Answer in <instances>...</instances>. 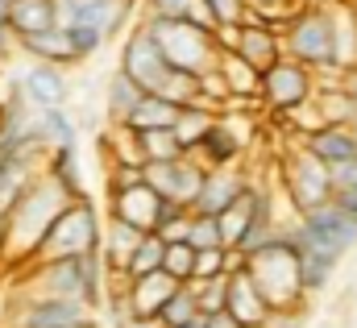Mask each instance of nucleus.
<instances>
[{
	"instance_id": "obj_4",
	"label": "nucleus",
	"mask_w": 357,
	"mask_h": 328,
	"mask_svg": "<svg viewBox=\"0 0 357 328\" xmlns=\"http://www.w3.org/2000/svg\"><path fill=\"white\" fill-rule=\"evenodd\" d=\"M291 225V221H287ZM287 225H282V233L270 241V246L254 249L250 258H245V274H250V283L262 291V299L270 304V312L274 316H291V312H299L303 308V287H299V262H295V249L287 246Z\"/></svg>"
},
{
	"instance_id": "obj_23",
	"label": "nucleus",
	"mask_w": 357,
	"mask_h": 328,
	"mask_svg": "<svg viewBox=\"0 0 357 328\" xmlns=\"http://www.w3.org/2000/svg\"><path fill=\"white\" fill-rule=\"evenodd\" d=\"M333 13V38H337V75L357 71V0H324Z\"/></svg>"
},
{
	"instance_id": "obj_37",
	"label": "nucleus",
	"mask_w": 357,
	"mask_h": 328,
	"mask_svg": "<svg viewBox=\"0 0 357 328\" xmlns=\"http://www.w3.org/2000/svg\"><path fill=\"white\" fill-rule=\"evenodd\" d=\"M328 174H333V204L357 216V158L345 166H333Z\"/></svg>"
},
{
	"instance_id": "obj_29",
	"label": "nucleus",
	"mask_w": 357,
	"mask_h": 328,
	"mask_svg": "<svg viewBox=\"0 0 357 328\" xmlns=\"http://www.w3.org/2000/svg\"><path fill=\"white\" fill-rule=\"evenodd\" d=\"M175 117H178V104L162 100V96H142L137 108L129 112L125 129L133 133H150V129H175Z\"/></svg>"
},
{
	"instance_id": "obj_45",
	"label": "nucleus",
	"mask_w": 357,
	"mask_h": 328,
	"mask_svg": "<svg viewBox=\"0 0 357 328\" xmlns=\"http://www.w3.org/2000/svg\"><path fill=\"white\" fill-rule=\"evenodd\" d=\"M341 91L349 96V104L357 108V71H345V75H341Z\"/></svg>"
},
{
	"instance_id": "obj_19",
	"label": "nucleus",
	"mask_w": 357,
	"mask_h": 328,
	"mask_svg": "<svg viewBox=\"0 0 357 328\" xmlns=\"http://www.w3.org/2000/svg\"><path fill=\"white\" fill-rule=\"evenodd\" d=\"M299 146H303L316 163H324L328 170L357 158V137H354L349 125H320V129H312L307 137H299Z\"/></svg>"
},
{
	"instance_id": "obj_13",
	"label": "nucleus",
	"mask_w": 357,
	"mask_h": 328,
	"mask_svg": "<svg viewBox=\"0 0 357 328\" xmlns=\"http://www.w3.org/2000/svg\"><path fill=\"white\" fill-rule=\"evenodd\" d=\"M199 183H204V166H199V158H191V154H183L175 163H150L146 166V187L162 204H175V208H191L195 204Z\"/></svg>"
},
{
	"instance_id": "obj_10",
	"label": "nucleus",
	"mask_w": 357,
	"mask_h": 328,
	"mask_svg": "<svg viewBox=\"0 0 357 328\" xmlns=\"http://www.w3.org/2000/svg\"><path fill=\"white\" fill-rule=\"evenodd\" d=\"M8 328H100L96 312L75 299H50V295H17Z\"/></svg>"
},
{
	"instance_id": "obj_38",
	"label": "nucleus",
	"mask_w": 357,
	"mask_h": 328,
	"mask_svg": "<svg viewBox=\"0 0 357 328\" xmlns=\"http://www.w3.org/2000/svg\"><path fill=\"white\" fill-rule=\"evenodd\" d=\"M183 287H191V291H195V304H199V312H204V316H216V312H225V299H229V278L183 283Z\"/></svg>"
},
{
	"instance_id": "obj_48",
	"label": "nucleus",
	"mask_w": 357,
	"mask_h": 328,
	"mask_svg": "<svg viewBox=\"0 0 357 328\" xmlns=\"http://www.w3.org/2000/svg\"><path fill=\"white\" fill-rule=\"evenodd\" d=\"M8 4H13V0H0V17H8Z\"/></svg>"
},
{
	"instance_id": "obj_35",
	"label": "nucleus",
	"mask_w": 357,
	"mask_h": 328,
	"mask_svg": "<svg viewBox=\"0 0 357 328\" xmlns=\"http://www.w3.org/2000/svg\"><path fill=\"white\" fill-rule=\"evenodd\" d=\"M162 253H167V241H162L158 233H146V237L137 241V249H133L129 266H125V278H146V274L162 270Z\"/></svg>"
},
{
	"instance_id": "obj_39",
	"label": "nucleus",
	"mask_w": 357,
	"mask_h": 328,
	"mask_svg": "<svg viewBox=\"0 0 357 328\" xmlns=\"http://www.w3.org/2000/svg\"><path fill=\"white\" fill-rule=\"evenodd\" d=\"M162 270L175 283H191V274H195V249L187 246V241H171L167 253H162Z\"/></svg>"
},
{
	"instance_id": "obj_22",
	"label": "nucleus",
	"mask_w": 357,
	"mask_h": 328,
	"mask_svg": "<svg viewBox=\"0 0 357 328\" xmlns=\"http://www.w3.org/2000/svg\"><path fill=\"white\" fill-rule=\"evenodd\" d=\"M17 50L29 54L33 63H46V67H63V71H67V67H79L75 46H71V38H67L63 25H54V29H46V33H33V38H21Z\"/></svg>"
},
{
	"instance_id": "obj_28",
	"label": "nucleus",
	"mask_w": 357,
	"mask_h": 328,
	"mask_svg": "<svg viewBox=\"0 0 357 328\" xmlns=\"http://www.w3.org/2000/svg\"><path fill=\"white\" fill-rule=\"evenodd\" d=\"M291 249H295V262H299V287H303V295H320L328 287V278L337 274V258H328L320 249H307V246H291Z\"/></svg>"
},
{
	"instance_id": "obj_47",
	"label": "nucleus",
	"mask_w": 357,
	"mask_h": 328,
	"mask_svg": "<svg viewBox=\"0 0 357 328\" xmlns=\"http://www.w3.org/2000/svg\"><path fill=\"white\" fill-rule=\"evenodd\" d=\"M183 328H208V316H204V312H199V316H195V320H191V325H183Z\"/></svg>"
},
{
	"instance_id": "obj_9",
	"label": "nucleus",
	"mask_w": 357,
	"mask_h": 328,
	"mask_svg": "<svg viewBox=\"0 0 357 328\" xmlns=\"http://www.w3.org/2000/svg\"><path fill=\"white\" fill-rule=\"evenodd\" d=\"M116 71L129 83H137L146 96H162V91L171 87V80H175V71L167 67L162 50L154 46V38L146 33L142 21L129 25V33H125V42H121V67H116Z\"/></svg>"
},
{
	"instance_id": "obj_16",
	"label": "nucleus",
	"mask_w": 357,
	"mask_h": 328,
	"mask_svg": "<svg viewBox=\"0 0 357 328\" xmlns=\"http://www.w3.org/2000/svg\"><path fill=\"white\" fill-rule=\"evenodd\" d=\"M245 187H250V174H245L241 166L204 170V183H199V195H195L191 212H195V216H220Z\"/></svg>"
},
{
	"instance_id": "obj_2",
	"label": "nucleus",
	"mask_w": 357,
	"mask_h": 328,
	"mask_svg": "<svg viewBox=\"0 0 357 328\" xmlns=\"http://www.w3.org/2000/svg\"><path fill=\"white\" fill-rule=\"evenodd\" d=\"M25 287L21 295H50V299H75L91 312L104 308L108 295V270L100 249L84 253V258H59V262H33L21 270Z\"/></svg>"
},
{
	"instance_id": "obj_17",
	"label": "nucleus",
	"mask_w": 357,
	"mask_h": 328,
	"mask_svg": "<svg viewBox=\"0 0 357 328\" xmlns=\"http://www.w3.org/2000/svg\"><path fill=\"white\" fill-rule=\"evenodd\" d=\"M225 278H229L225 312H229L237 325H241V328H270V325H274V312H270V304L262 299V291L250 283L245 266H241V270H233V274H225Z\"/></svg>"
},
{
	"instance_id": "obj_43",
	"label": "nucleus",
	"mask_w": 357,
	"mask_h": 328,
	"mask_svg": "<svg viewBox=\"0 0 357 328\" xmlns=\"http://www.w3.org/2000/svg\"><path fill=\"white\" fill-rule=\"evenodd\" d=\"M17 50V38H13V29H8V21L0 17V59H8Z\"/></svg>"
},
{
	"instance_id": "obj_18",
	"label": "nucleus",
	"mask_w": 357,
	"mask_h": 328,
	"mask_svg": "<svg viewBox=\"0 0 357 328\" xmlns=\"http://www.w3.org/2000/svg\"><path fill=\"white\" fill-rule=\"evenodd\" d=\"M233 54H241V59L262 75V71H270V67L282 59V29L258 25V21H241V33H237Z\"/></svg>"
},
{
	"instance_id": "obj_25",
	"label": "nucleus",
	"mask_w": 357,
	"mask_h": 328,
	"mask_svg": "<svg viewBox=\"0 0 357 328\" xmlns=\"http://www.w3.org/2000/svg\"><path fill=\"white\" fill-rule=\"evenodd\" d=\"M8 29L13 38H33V33H46L59 25V13H54V0H13L8 4Z\"/></svg>"
},
{
	"instance_id": "obj_14",
	"label": "nucleus",
	"mask_w": 357,
	"mask_h": 328,
	"mask_svg": "<svg viewBox=\"0 0 357 328\" xmlns=\"http://www.w3.org/2000/svg\"><path fill=\"white\" fill-rule=\"evenodd\" d=\"M162 208H167V204H162L146 183L125 187V191H108V200H104V216H112V221H121V225H129V229H137V233H158Z\"/></svg>"
},
{
	"instance_id": "obj_40",
	"label": "nucleus",
	"mask_w": 357,
	"mask_h": 328,
	"mask_svg": "<svg viewBox=\"0 0 357 328\" xmlns=\"http://www.w3.org/2000/svg\"><path fill=\"white\" fill-rule=\"evenodd\" d=\"M187 246H191V249H225L216 216H195V212H191V225H187Z\"/></svg>"
},
{
	"instance_id": "obj_30",
	"label": "nucleus",
	"mask_w": 357,
	"mask_h": 328,
	"mask_svg": "<svg viewBox=\"0 0 357 328\" xmlns=\"http://www.w3.org/2000/svg\"><path fill=\"white\" fill-rule=\"evenodd\" d=\"M142 96H146V91H142L137 83H129L121 71H112V80L104 87V117H108V125H125Z\"/></svg>"
},
{
	"instance_id": "obj_8",
	"label": "nucleus",
	"mask_w": 357,
	"mask_h": 328,
	"mask_svg": "<svg viewBox=\"0 0 357 328\" xmlns=\"http://www.w3.org/2000/svg\"><path fill=\"white\" fill-rule=\"evenodd\" d=\"M278 191L287 195V204H291V212L295 216H303V212H312V208H324V204H333V174H328V166L316 163L299 142L282 154V166H278Z\"/></svg>"
},
{
	"instance_id": "obj_3",
	"label": "nucleus",
	"mask_w": 357,
	"mask_h": 328,
	"mask_svg": "<svg viewBox=\"0 0 357 328\" xmlns=\"http://www.w3.org/2000/svg\"><path fill=\"white\" fill-rule=\"evenodd\" d=\"M282 59L307 67L316 80H341L337 75V38H333V13L324 0L303 4L282 25Z\"/></svg>"
},
{
	"instance_id": "obj_36",
	"label": "nucleus",
	"mask_w": 357,
	"mask_h": 328,
	"mask_svg": "<svg viewBox=\"0 0 357 328\" xmlns=\"http://www.w3.org/2000/svg\"><path fill=\"white\" fill-rule=\"evenodd\" d=\"M195 316H199V304H195V291H191V287H178L175 295L167 299V308H162V312H158L154 320H158L162 328H183V325H191Z\"/></svg>"
},
{
	"instance_id": "obj_33",
	"label": "nucleus",
	"mask_w": 357,
	"mask_h": 328,
	"mask_svg": "<svg viewBox=\"0 0 357 328\" xmlns=\"http://www.w3.org/2000/svg\"><path fill=\"white\" fill-rule=\"evenodd\" d=\"M137 150H142V163H175L183 158V146H178L175 129H150V133H137Z\"/></svg>"
},
{
	"instance_id": "obj_6",
	"label": "nucleus",
	"mask_w": 357,
	"mask_h": 328,
	"mask_svg": "<svg viewBox=\"0 0 357 328\" xmlns=\"http://www.w3.org/2000/svg\"><path fill=\"white\" fill-rule=\"evenodd\" d=\"M100 229H104V216H100V208L91 204V195L71 200V204L54 216V225L46 229V237H42L38 253H33V262H59V258L96 253V249H100ZM33 262H29V266H33Z\"/></svg>"
},
{
	"instance_id": "obj_46",
	"label": "nucleus",
	"mask_w": 357,
	"mask_h": 328,
	"mask_svg": "<svg viewBox=\"0 0 357 328\" xmlns=\"http://www.w3.org/2000/svg\"><path fill=\"white\" fill-rule=\"evenodd\" d=\"M208 328H241L229 312H216V316H208Z\"/></svg>"
},
{
	"instance_id": "obj_24",
	"label": "nucleus",
	"mask_w": 357,
	"mask_h": 328,
	"mask_svg": "<svg viewBox=\"0 0 357 328\" xmlns=\"http://www.w3.org/2000/svg\"><path fill=\"white\" fill-rule=\"evenodd\" d=\"M33 137L46 154L71 150V146H79V125L67 108H46V112H33Z\"/></svg>"
},
{
	"instance_id": "obj_20",
	"label": "nucleus",
	"mask_w": 357,
	"mask_h": 328,
	"mask_svg": "<svg viewBox=\"0 0 357 328\" xmlns=\"http://www.w3.org/2000/svg\"><path fill=\"white\" fill-rule=\"evenodd\" d=\"M183 283H175L167 270H154V274H146V278H129V287H125V299H129V312L133 316H158L162 308H167V299L175 295Z\"/></svg>"
},
{
	"instance_id": "obj_42",
	"label": "nucleus",
	"mask_w": 357,
	"mask_h": 328,
	"mask_svg": "<svg viewBox=\"0 0 357 328\" xmlns=\"http://www.w3.org/2000/svg\"><path fill=\"white\" fill-rule=\"evenodd\" d=\"M137 183H146V166H108L104 191H125V187H137Z\"/></svg>"
},
{
	"instance_id": "obj_41",
	"label": "nucleus",
	"mask_w": 357,
	"mask_h": 328,
	"mask_svg": "<svg viewBox=\"0 0 357 328\" xmlns=\"http://www.w3.org/2000/svg\"><path fill=\"white\" fill-rule=\"evenodd\" d=\"M195 0H142V17H162V21H187Z\"/></svg>"
},
{
	"instance_id": "obj_1",
	"label": "nucleus",
	"mask_w": 357,
	"mask_h": 328,
	"mask_svg": "<svg viewBox=\"0 0 357 328\" xmlns=\"http://www.w3.org/2000/svg\"><path fill=\"white\" fill-rule=\"evenodd\" d=\"M71 200L63 195L59 183H50L46 174H38L21 195L17 204L0 216V266H13V270H25L33 262V253L42 246L46 229L54 225V216L67 208Z\"/></svg>"
},
{
	"instance_id": "obj_15",
	"label": "nucleus",
	"mask_w": 357,
	"mask_h": 328,
	"mask_svg": "<svg viewBox=\"0 0 357 328\" xmlns=\"http://www.w3.org/2000/svg\"><path fill=\"white\" fill-rule=\"evenodd\" d=\"M17 87H21V96H25V104H29L33 112L67 108V100H71L67 71H63V67H46V63H29V67L17 75Z\"/></svg>"
},
{
	"instance_id": "obj_31",
	"label": "nucleus",
	"mask_w": 357,
	"mask_h": 328,
	"mask_svg": "<svg viewBox=\"0 0 357 328\" xmlns=\"http://www.w3.org/2000/svg\"><path fill=\"white\" fill-rule=\"evenodd\" d=\"M212 121H216V112L204 108V104H187V108H178L175 137H178V146H183V154H195V146L204 142V133L212 129Z\"/></svg>"
},
{
	"instance_id": "obj_27",
	"label": "nucleus",
	"mask_w": 357,
	"mask_h": 328,
	"mask_svg": "<svg viewBox=\"0 0 357 328\" xmlns=\"http://www.w3.org/2000/svg\"><path fill=\"white\" fill-rule=\"evenodd\" d=\"M42 174H46L50 183H59L67 200H84V195H88L84 170H79V146H71V150H50V154L42 158Z\"/></svg>"
},
{
	"instance_id": "obj_34",
	"label": "nucleus",
	"mask_w": 357,
	"mask_h": 328,
	"mask_svg": "<svg viewBox=\"0 0 357 328\" xmlns=\"http://www.w3.org/2000/svg\"><path fill=\"white\" fill-rule=\"evenodd\" d=\"M307 0H245V21H258V25H274L282 29Z\"/></svg>"
},
{
	"instance_id": "obj_5",
	"label": "nucleus",
	"mask_w": 357,
	"mask_h": 328,
	"mask_svg": "<svg viewBox=\"0 0 357 328\" xmlns=\"http://www.w3.org/2000/svg\"><path fill=\"white\" fill-rule=\"evenodd\" d=\"M146 25V33L154 38V46L162 50L167 67L171 71H183V75H204L216 67L220 59V46L212 38V29L204 25H191V21H162V17H137Z\"/></svg>"
},
{
	"instance_id": "obj_49",
	"label": "nucleus",
	"mask_w": 357,
	"mask_h": 328,
	"mask_svg": "<svg viewBox=\"0 0 357 328\" xmlns=\"http://www.w3.org/2000/svg\"><path fill=\"white\" fill-rule=\"evenodd\" d=\"M349 129H354V137H357V117H354V125H349Z\"/></svg>"
},
{
	"instance_id": "obj_21",
	"label": "nucleus",
	"mask_w": 357,
	"mask_h": 328,
	"mask_svg": "<svg viewBox=\"0 0 357 328\" xmlns=\"http://www.w3.org/2000/svg\"><path fill=\"white\" fill-rule=\"evenodd\" d=\"M142 237H146V233H137V229H129V225L104 216V229H100V258H104V270H108L112 278H125V266H129V258H133V249H137Z\"/></svg>"
},
{
	"instance_id": "obj_26",
	"label": "nucleus",
	"mask_w": 357,
	"mask_h": 328,
	"mask_svg": "<svg viewBox=\"0 0 357 328\" xmlns=\"http://www.w3.org/2000/svg\"><path fill=\"white\" fill-rule=\"evenodd\" d=\"M216 75L229 87V104H233V100H258V91H262V75H258L241 54H233V50H220ZM258 104H262V100H258Z\"/></svg>"
},
{
	"instance_id": "obj_7",
	"label": "nucleus",
	"mask_w": 357,
	"mask_h": 328,
	"mask_svg": "<svg viewBox=\"0 0 357 328\" xmlns=\"http://www.w3.org/2000/svg\"><path fill=\"white\" fill-rule=\"evenodd\" d=\"M287 241L291 246H307V249H320L328 258H345L349 249L357 246V216H349L345 208L337 204H324V208H312L303 216H295L287 225Z\"/></svg>"
},
{
	"instance_id": "obj_11",
	"label": "nucleus",
	"mask_w": 357,
	"mask_h": 328,
	"mask_svg": "<svg viewBox=\"0 0 357 328\" xmlns=\"http://www.w3.org/2000/svg\"><path fill=\"white\" fill-rule=\"evenodd\" d=\"M316 87H320V80H316L307 67H299V63H291V59H278L270 71H262V91H258V100H262V108H270V112L291 117V112H299L303 104H312Z\"/></svg>"
},
{
	"instance_id": "obj_32",
	"label": "nucleus",
	"mask_w": 357,
	"mask_h": 328,
	"mask_svg": "<svg viewBox=\"0 0 357 328\" xmlns=\"http://www.w3.org/2000/svg\"><path fill=\"white\" fill-rule=\"evenodd\" d=\"M104 150H108V166H146L142 150H137V133L125 129V125L104 129Z\"/></svg>"
},
{
	"instance_id": "obj_12",
	"label": "nucleus",
	"mask_w": 357,
	"mask_h": 328,
	"mask_svg": "<svg viewBox=\"0 0 357 328\" xmlns=\"http://www.w3.org/2000/svg\"><path fill=\"white\" fill-rule=\"evenodd\" d=\"M133 8H137V0H54V13H59L63 29L88 25V29H100L108 42L129 29Z\"/></svg>"
},
{
	"instance_id": "obj_44",
	"label": "nucleus",
	"mask_w": 357,
	"mask_h": 328,
	"mask_svg": "<svg viewBox=\"0 0 357 328\" xmlns=\"http://www.w3.org/2000/svg\"><path fill=\"white\" fill-rule=\"evenodd\" d=\"M112 328H162V325H158V320H150V316H133V312H129L125 320H116Z\"/></svg>"
}]
</instances>
